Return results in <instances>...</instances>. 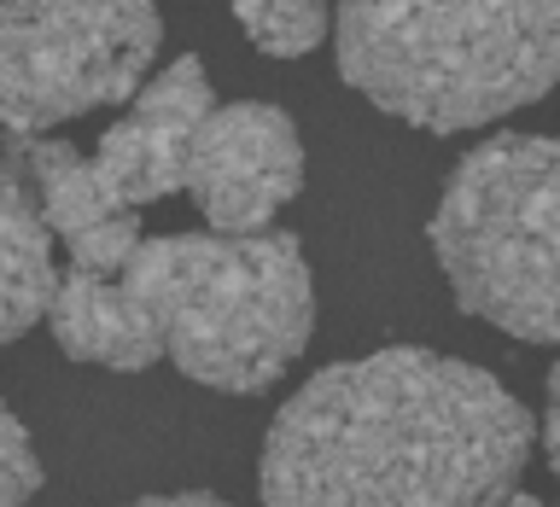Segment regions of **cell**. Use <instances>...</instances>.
Instances as JSON below:
<instances>
[{
	"instance_id": "6da1fadb",
	"label": "cell",
	"mask_w": 560,
	"mask_h": 507,
	"mask_svg": "<svg viewBox=\"0 0 560 507\" xmlns=\"http://www.w3.org/2000/svg\"><path fill=\"white\" fill-rule=\"evenodd\" d=\"M532 461V414L497 374L392 344L322 367L262 437V507H497Z\"/></svg>"
},
{
	"instance_id": "7a4b0ae2",
	"label": "cell",
	"mask_w": 560,
	"mask_h": 507,
	"mask_svg": "<svg viewBox=\"0 0 560 507\" xmlns=\"http://www.w3.org/2000/svg\"><path fill=\"white\" fill-rule=\"evenodd\" d=\"M332 47L385 117L462 134L560 82V0H345Z\"/></svg>"
},
{
	"instance_id": "3957f363",
	"label": "cell",
	"mask_w": 560,
	"mask_h": 507,
	"mask_svg": "<svg viewBox=\"0 0 560 507\" xmlns=\"http://www.w3.org/2000/svg\"><path fill=\"white\" fill-rule=\"evenodd\" d=\"M164 356L210 391L257 397L304 356L315 286L298 234H158L122 269Z\"/></svg>"
},
{
	"instance_id": "277c9868",
	"label": "cell",
	"mask_w": 560,
	"mask_h": 507,
	"mask_svg": "<svg viewBox=\"0 0 560 507\" xmlns=\"http://www.w3.org/2000/svg\"><path fill=\"white\" fill-rule=\"evenodd\" d=\"M427 239L467 315L525 344H560V140L472 146L438 192Z\"/></svg>"
},
{
	"instance_id": "5b68a950",
	"label": "cell",
	"mask_w": 560,
	"mask_h": 507,
	"mask_svg": "<svg viewBox=\"0 0 560 507\" xmlns=\"http://www.w3.org/2000/svg\"><path fill=\"white\" fill-rule=\"evenodd\" d=\"M158 0H0V111L7 140L135 99L158 59Z\"/></svg>"
},
{
	"instance_id": "8992f818",
	"label": "cell",
	"mask_w": 560,
	"mask_h": 507,
	"mask_svg": "<svg viewBox=\"0 0 560 507\" xmlns=\"http://www.w3.org/2000/svg\"><path fill=\"white\" fill-rule=\"evenodd\" d=\"M304 187V140L280 105H217L187 157V192L217 234H262Z\"/></svg>"
},
{
	"instance_id": "52a82bcc",
	"label": "cell",
	"mask_w": 560,
	"mask_h": 507,
	"mask_svg": "<svg viewBox=\"0 0 560 507\" xmlns=\"http://www.w3.org/2000/svg\"><path fill=\"white\" fill-rule=\"evenodd\" d=\"M210 111H217V94H210V76L192 52L140 87L135 105L105 129L100 152H94V164L105 175V187L117 192V204L140 210V204H158L170 192H182L192 134H199V122Z\"/></svg>"
},
{
	"instance_id": "ba28073f",
	"label": "cell",
	"mask_w": 560,
	"mask_h": 507,
	"mask_svg": "<svg viewBox=\"0 0 560 507\" xmlns=\"http://www.w3.org/2000/svg\"><path fill=\"white\" fill-rule=\"evenodd\" d=\"M18 157L30 169L35 204H42L47 227L70 245V269L88 274H122L135 262L140 239V216L129 204H117V192L105 187L100 164L88 152H77L70 140H12Z\"/></svg>"
},
{
	"instance_id": "9c48e42d",
	"label": "cell",
	"mask_w": 560,
	"mask_h": 507,
	"mask_svg": "<svg viewBox=\"0 0 560 507\" xmlns=\"http://www.w3.org/2000/svg\"><path fill=\"white\" fill-rule=\"evenodd\" d=\"M47 327L70 362L117 367V374H140L164 356L152 315L140 309V297L122 286V274H88L70 269L59 280V297L47 309Z\"/></svg>"
},
{
	"instance_id": "30bf717a",
	"label": "cell",
	"mask_w": 560,
	"mask_h": 507,
	"mask_svg": "<svg viewBox=\"0 0 560 507\" xmlns=\"http://www.w3.org/2000/svg\"><path fill=\"white\" fill-rule=\"evenodd\" d=\"M59 269H52V227L35 204L30 169L18 146L0 169V339H24L35 321H47L52 297H59Z\"/></svg>"
},
{
	"instance_id": "8fae6325",
	"label": "cell",
	"mask_w": 560,
	"mask_h": 507,
	"mask_svg": "<svg viewBox=\"0 0 560 507\" xmlns=\"http://www.w3.org/2000/svg\"><path fill=\"white\" fill-rule=\"evenodd\" d=\"M234 24L269 59H304L327 42V0H234Z\"/></svg>"
},
{
	"instance_id": "7c38bea8",
	"label": "cell",
	"mask_w": 560,
	"mask_h": 507,
	"mask_svg": "<svg viewBox=\"0 0 560 507\" xmlns=\"http://www.w3.org/2000/svg\"><path fill=\"white\" fill-rule=\"evenodd\" d=\"M0 432H7V444H0V507H24L35 490L47 484V467L35 461V444H30V432H24V420H18L7 409V420H0Z\"/></svg>"
},
{
	"instance_id": "4fadbf2b",
	"label": "cell",
	"mask_w": 560,
	"mask_h": 507,
	"mask_svg": "<svg viewBox=\"0 0 560 507\" xmlns=\"http://www.w3.org/2000/svg\"><path fill=\"white\" fill-rule=\"evenodd\" d=\"M542 449H549V467H555V479H560V362H555V374H549V414H542Z\"/></svg>"
},
{
	"instance_id": "5bb4252c",
	"label": "cell",
	"mask_w": 560,
	"mask_h": 507,
	"mask_svg": "<svg viewBox=\"0 0 560 507\" xmlns=\"http://www.w3.org/2000/svg\"><path fill=\"white\" fill-rule=\"evenodd\" d=\"M129 507H228V502H217V496H140V502H129Z\"/></svg>"
},
{
	"instance_id": "9a60e30c",
	"label": "cell",
	"mask_w": 560,
	"mask_h": 507,
	"mask_svg": "<svg viewBox=\"0 0 560 507\" xmlns=\"http://www.w3.org/2000/svg\"><path fill=\"white\" fill-rule=\"evenodd\" d=\"M497 507H542V502H537V496H520V490H514V496H502Z\"/></svg>"
}]
</instances>
